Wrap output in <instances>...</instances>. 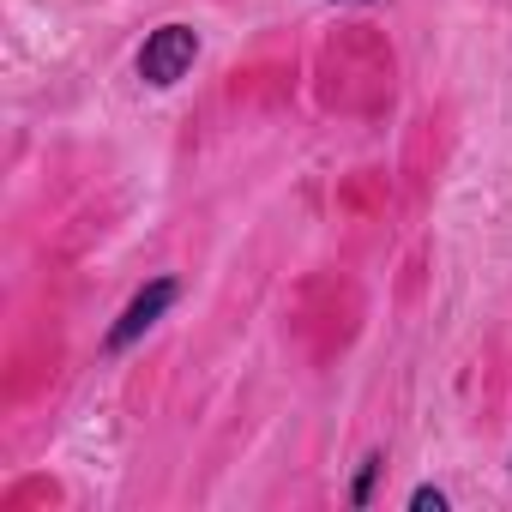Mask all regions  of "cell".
<instances>
[{
  "label": "cell",
  "instance_id": "obj_3",
  "mask_svg": "<svg viewBox=\"0 0 512 512\" xmlns=\"http://www.w3.org/2000/svg\"><path fill=\"white\" fill-rule=\"evenodd\" d=\"M380 470H386V458H368V464H362V476H356V488H350V500H356V506H368V494H374V476H380Z\"/></svg>",
  "mask_w": 512,
  "mask_h": 512
},
{
  "label": "cell",
  "instance_id": "obj_4",
  "mask_svg": "<svg viewBox=\"0 0 512 512\" xmlns=\"http://www.w3.org/2000/svg\"><path fill=\"white\" fill-rule=\"evenodd\" d=\"M410 506H416V512H446V488H428V482H422V488L410 494Z\"/></svg>",
  "mask_w": 512,
  "mask_h": 512
},
{
  "label": "cell",
  "instance_id": "obj_5",
  "mask_svg": "<svg viewBox=\"0 0 512 512\" xmlns=\"http://www.w3.org/2000/svg\"><path fill=\"white\" fill-rule=\"evenodd\" d=\"M338 7H380V0H338Z\"/></svg>",
  "mask_w": 512,
  "mask_h": 512
},
{
  "label": "cell",
  "instance_id": "obj_2",
  "mask_svg": "<svg viewBox=\"0 0 512 512\" xmlns=\"http://www.w3.org/2000/svg\"><path fill=\"white\" fill-rule=\"evenodd\" d=\"M169 302H175V278H157V284H145V290H139V296H133V302L121 308V320L109 326L103 350H109V356L133 350V344H139V338H145V332H151V326H157V320L169 314Z\"/></svg>",
  "mask_w": 512,
  "mask_h": 512
},
{
  "label": "cell",
  "instance_id": "obj_1",
  "mask_svg": "<svg viewBox=\"0 0 512 512\" xmlns=\"http://www.w3.org/2000/svg\"><path fill=\"white\" fill-rule=\"evenodd\" d=\"M199 61V31L193 25H157L151 37H145V49H139V79L151 85V91H169V85H181L187 79V67Z\"/></svg>",
  "mask_w": 512,
  "mask_h": 512
}]
</instances>
